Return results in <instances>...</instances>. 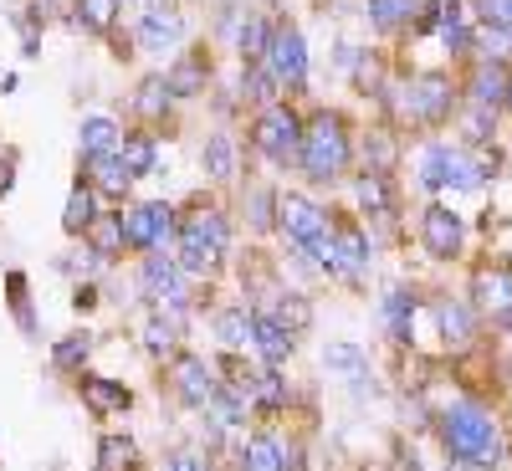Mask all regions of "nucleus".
I'll use <instances>...</instances> for the list:
<instances>
[{"instance_id":"f257e3e1","label":"nucleus","mask_w":512,"mask_h":471,"mask_svg":"<svg viewBox=\"0 0 512 471\" xmlns=\"http://www.w3.org/2000/svg\"><path fill=\"white\" fill-rule=\"evenodd\" d=\"M436 431H441V446L466 461V466H497L502 461V436H497V420L492 410L472 405V400H456L441 410L436 420Z\"/></svg>"},{"instance_id":"f03ea898","label":"nucleus","mask_w":512,"mask_h":471,"mask_svg":"<svg viewBox=\"0 0 512 471\" xmlns=\"http://www.w3.org/2000/svg\"><path fill=\"white\" fill-rule=\"evenodd\" d=\"M303 175L313 185H328L344 175V164H349V128L338 113H318L308 128H303Z\"/></svg>"},{"instance_id":"7ed1b4c3","label":"nucleus","mask_w":512,"mask_h":471,"mask_svg":"<svg viewBox=\"0 0 512 471\" xmlns=\"http://www.w3.org/2000/svg\"><path fill=\"white\" fill-rule=\"evenodd\" d=\"M169 236H175V205H134V210H123V246H134V251H159Z\"/></svg>"},{"instance_id":"20e7f679","label":"nucleus","mask_w":512,"mask_h":471,"mask_svg":"<svg viewBox=\"0 0 512 471\" xmlns=\"http://www.w3.org/2000/svg\"><path fill=\"white\" fill-rule=\"evenodd\" d=\"M420 180L431 190H472V185H482V169L461 149L436 144V149H425V159H420Z\"/></svg>"},{"instance_id":"39448f33","label":"nucleus","mask_w":512,"mask_h":471,"mask_svg":"<svg viewBox=\"0 0 512 471\" xmlns=\"http://www.w3.org/2000/svg\"><path fill=\"white\" fill-rule=\"evenodd\" d=\"M256 149H262L272 164H287L303 154V123H297L292 108H267L262 123H256Z\"/></svg>"},{"instance_id":"423d86ee","label":"nucleus","mask_w":512,"mask_h":471,"mask_svg":"<svg viewBox=\"0 0 512 471\" xmlns=\"http://www.w3.org/2000/svg\"><path fill=\"white\" fill-rule=\"evenodd\" d=\"M262 62H267V72L282 82V88H303V82H308V47H303V36H297L292 26L272 31Z\"/></svg>"},{"instance_id":"0eeeda50","label":"nucleus","mask_w":512,"mask_h":471,"mask_svg":"<svg viewBox=\"0 0 512 471\" xmlns=\"http://www.w3.org/2000/svg\"><path fill=\"white\" fill-rule=\"evenodd\" d=\"M277 226L303 246V251H313L323 236H328V216L313 205V200H303V195H282L277 200Z\"/></svg>"},{"instance_id":"6e6552de","label":"nucleus","mask_w":512,"mask_h":471,"mask_svg":"<svg viewBox=\"0 0 512 471\" xmlns=\"http://www.w3.org/2000/svg\"><path fill=\"white\" fill-rule=\"evenodd\" d=\"M180 36H185L180 6H169V0H154V6H144V16H139V47H144V52H164V47H175Z\"/></svg>"},{"instance_id":"1a4fd4ad","label":"nucleus","mask_w":512,"mask_h":471,"mask_svg":"<svg viewBox=\"0 0 512 471\" xmlns=\"http://www.w3.org/2000/svg\"><path fill=\"white\" fill-rule=\"evenodd\" d=\"M144 292L159 297V303H169V313L190 303L185 277H180V262H169L164 251H149V256H144Z\"/></svg>"},{"instance_id":"9d476101","label":"nucleus","mask_w":512,"mask_h":471,"mask_svg":"<svg viewBox=\"0 0 512 471\" xmlns=\"http://www.w3.org/2000/svg\"><path fill=\"white\" fill-rule=\"evenodd\" d=\"M420 236H425V251L431 256H456L461 251V216L451 205H425Z\"/></svg>"},{"instance_id":"9b49d317","label":"nucleus","mask_w":512,"mask_h":471,"mask_svg":"<svg viewBox=\"0 0 512 471\" xmlns=\"http://www.w3.org/2000/svg\"><path fill=\"white\" fill-rule=\"evenodd\" d=\"M405 113L410 118H420V123H441L446 113H451V82L446 77H420L415 88L405 93Z\"/></svg>"},{"instance_id":"f8f14e48","label":"nucleus","mask_w":512,"mask_h":471,"mask_svg":"<svg viewBox=\"0 0 512 471\" xmlns=\"http://www.w3.org/2000/svg\"><path fill=\"white\" fill-rule=\"evenodd\" d=\"M328 236H333V251H338V272L333 277H359L364 267H369V236L359 231V226H328Z\"/></svg>"},{"instance_id":"ddd939ff","label":"nucleus","mask_w":512,"mask_h":471,"mask_svg":"<svg viewBox=\"0 0 512 471\" xmlns=\"http://www.w3.org/2000/svg\"><path fill=\"white\" fill-rule=\"evenodd\" d=\"M175 390H180V400L195 405V410L210 405V395H216V379H210L205 359H190V354H185V359L175 364Z\"/></svg>"},{"instance_id":"4468645a","label":"nucleus","mask_w":512,"mask_h":471,"mask_svg":"<svg viewBox=\"0 0 512 471\" xmlns=\"http://www.w3.org/2000/svg\"><path fill=\"white\" fill-rule=\"evenodd\" d=\"M82 400L93 405V415H118V410H128V395L118 379H103V374H82Z\"/></svg>"},{"instance_id":"2eb2a0df","label":"nucleus","mask_w":512,"mask_h":471,"mask_svg":"<svg viewBox=\"0 0 512 471\" xmlns=\"http://www.w3.org/2000/svg\"><path fill=\"white\" fill-rule=\"evenodd\" d=\"M93 221H98V190L77 180L72 195H67V210H62V231L82 236V231H93Z\"/></svg>"},{"instance_id":"dca6fc26","label":"nucleus","mask_w":512,"mask_h":471,"mask_svg":"<svg viewBox=\"0 0 512 471\" xmlns=\"http://www.w3.org/2000/svg\"><path fill=\"white\" fill-rule=\"evenodd\" d=\"M323 369H328V374H344L354 390L364 395V374H369V354H364V349H354V344H328V349H323Z\"/></svg>"},{"instance_id":"f3484780","label":"nucleus","mask_w":512,"mask_h":471,"mask_svg":"<svg viewBox=\"0 0 512 471\" xmlns=\"http://www.w3.org/2000/svg\"><path fill=\"white\" fill-rule=\"evenodd\" d=\"M436 318H441V333H446L451 349H466L477 338V318H472V308H466V303H451V297H446V303L436 308Z\"/></svg>"},{"instance_id":"a211bd4d","label":"nucleus","mask_w":512,"mask_h":471,"mask_svg":"<svg viewBox=\"0 0 512 471\" xmlns=\"http://www.w3.org/2000/svg\"><path fill=\"white\" fill-rule=\"evenodd\" d=\"M88 175H93V185H98L103 195H113V200H123L128 185H134V175L123 169L118 154H98V159H88Z\"/></svg>"},{"instance_id":"6ab92c4d","label":"nucleus","mask_w":512,"mask_h":471,"mask_svg":"<svg viewBox=\"0 0 512 471\" xmlns=\"http://www.w3.org/2000/svg\"><path fill=\"white\" fill-rule=\"evenodd\" d=\"M118 159H123V169H128V175H154V169H159V149H154V139L149 134H134V139H123L118 149H113Z\"/></svg>"},{"instance_id":"aec40b11","label":"nucleus","mask_w":512,"mask_h":471,"mask_svg":"<svg viewBox=\"0 0 512 471\" xmlns=\"http://www.w3.org/2000/svg\"><path fill=\"white\" fill-rule=\"evenodd\" d=\"M205 77H210V62L205 57H185L180 67H169L164 88H169V98H190V93L205 88Z\"/></svg>"},{"instance_id":"412c9836","label":"nucleus","mask_w":512,"mask_h":471,"mask_svg":"<svg viewBox=\"0 0 512 471\" xmlns=\"http://www.w3.org/2000/svg\"><path fill=\"white\" fill-rule=\"evenodd\" d=\"M251 344L262 349V359H267V369H277L287 354H292V333L287 328H277L272 318H256V333H251Z\"/></svg>"},{"instance_id":"4be33fe9","label":"nucleus","mask_w":512,"mask_h":471,"mask_svg":"<svg viewBox=\"0 0 512 471\" xmlns=\"http://www.w3.org/2000/svg\"><path fill=\"white\" fill-rule=\"evenodd\" d=\"M77 144H82V154H88V159L113 154V144H118V123H113V118H88V123L77 128Z\"/></svg>"},{"instance_id":"5701e85b","label":"nucleus","mask_w":512,"mask_h":471,"mask_svg":"<svg viewBox=\"0 0 512 471\" xmlns=\"http://www.w3.org/2000/svg\"><path fill=\"white\" fill-rule=\"evenodd\" d=\"M205 175H216V180L236 175V144H231V134H210L205 139Z\"/></svg>"},{"instance_id":"b1692460","label":"nucleus","mask_w":512,"mask_h":471,"mask_svg":"<svg viewBox=\"0 0 512 471\" xmlns=\"http://www.w3.org/2000/svg\"><path fill=\"white\" fill-rule=\"evenodd\" d=\"M272 323H277V328H287V333H303V328L313 323V303H308L303 292H287L282 303L272 308Z\"/></svg>"},{"instance_id":"393cba45","label":"nucleus","mask_w":512,"mask_h":471,"mask_svg":"<svg viewBox=\"0 0 512 471\" xmlns=\"http://www.w3.org/2000/svg\"><path fill=\"white\" fill-rule=\"evenodd\" d=\"M241 466L246 471H282V446L272 436H251L241 446Z\"/></svg>"},{"instance_id":"a878e982","label":"nucleus","mask_w":512,"mask_h":471,"mask_svg":"<svg viewBox=\"0 0 512 471\" xmlns=\"http://www.w3.org/2000/svg\"><path fill=\"white\" fill-rule=\"evenodd\" d=\"M267 41H272V26H267L262 16H246V26H241V36H236V52H241L246 62H262V57H267Z\"/></svg>"},{"instance_id":"bb28decb","label":"nucleus","mask_w":512,"mask_h":471,"mask_svg":"<svg viewBox=\"0 0 512 471\" xmlns=\"http://www.w3.org/2000/svg\"><path fill=\"white\" fill-rule=\"evenodd\" d=\"M384 318H390V333L405 344V338H410V323H415V297L395 287L390 297H384Z\"/></svg>"},{"instance_id":"cd10ccee","label":"nucleus","mask_w":512,"mask_h":471,"mask_svg":"<svg viewBox=\"0 0 512 471\" xmlns=\"http://www.w3.org/2000/svg\"><path fill=\"white\" fill-rule=\"evenodd\" d=\"M221 344L226 349H241V344H251V333H256V313H246V308H231V313H221Z\"/></svg>"},{"instance_id":"c85d7f7f","label":"nucleus","mask_w":512,"mask_h":471,"mask_svg":"<svg viewBox=\"0 0 512 471\" xmlns=\"http://www.w3.org/2000/svg\"><path fill=\"white\" fill-rule=\"evenodd\" d=\"M354 195H359V205L369 210V216H384V210L395 205V200H390V180H384V175H374V169H369V175L354 185Z\"/></svg>"},{"instance_id":"c756f323","label":"nucleus","mask_w":512,"mask_h":471,"mask_svg":"<svg viewBox=\"0 0 512 471\" xmlns=\"http://www.w3.org/2000/svg\"><path fill=\"white\" fill-rule=\"evenodd\" d=\"M144 344H149V354H169L180 344V318L175 313H154V323L144 328Z\"/></svg>"},{"instance_id":"7c9ffc66","label":"nucleus","mask_w":512,"mask_h":471,"mask_svg":"<svg viewBox=\"0 0 512 471\" xmlns=\"http://www.w3.org/2000/svg\"><path fill=\"white\" fill-rule=\"evenodd\" d=\"M113 16H118V0H77V26L82 31H113Z\"/></svg>"},{"instance_id":"2f4dec72","label":"nucleus","mask_w":512,"mask_h":471,"mask_svg":"<svg viewBox=\"0 0 512 471\" xmlns=\"http://www.w3.org/2000/svg\"><path fill=\"white\" fill-rule=\"evenodd\" d=\"M472 98H477V108H492V103H502V98H507V72H502L497 62L477 72V88H472Z\"/></svg>"},{"instance_id":"473e14b6","label":"nucleus","mask_w":512,"mask_h":471,"mask_svg":"<svg viewBox=\"0 0 512 471\" xmlns=\"http://www.w3.org/2000/svg\"><path fill=\"white\" fill-rule=\"evenodd\" d=\"M410 11H415V0H369V21L379 31H395L400 21H410Z\"/></svg>"},{"instance_id":"72a5a7b5","label":"nucleus","mask_w":512,"mask_h":471,"mask_svg":"<svg viewBox=\"0 0 512 471\" xmlns=\"http://www.w3.org/2000/svg\"><path fill=\"white\" fill-rule=\"evenodd\" d=\"M251 395H256V405H262V410H277V405L287 400V390H282V374H277V369L251 374Z\"/></svg>"},{"instance_id":"f704fd0d","label":"nucleus","mask_w":512,"mask_h":471,"mask_svg":"<svg viewBox=\"0 0 512 471\" xmlns=\"http://www.w3.org/2000/svg\"><path fill=\"white\" fill-rule=\"evenodd\" d=\"M98 451H103L98 471H128V466H134V441H128V436H108Z\"/></svg>"},{"instance_id":"c9c22d12","label":"nucleus","mask_w":512,"mask_h":471,"mask_svg":"<svg viewBox=\"0 0 512 471\" xmlns=\"http://www.w3.org/2000/svg\"><path fill=\"white\" fill-rule=\"evenodd\" d=\"M118 246H123V210H118V216H108V221H93V251L103 256V262H108Z\"/></svg>"},{"instance_id":"e433bc0d","label":"nucleus","mask_w":512,"mask_h":471,"mask_svg":"<svg viewBox=\"0 0 512 471\" xmlns=\"http://www.w3.org/2000/svg\"><path fill=\"white\" fill-rule=\"evenodd\" d=\"M93 354V338L88 333H72V338H62V344L52 349V359H57V369H77L82 359Z\"/></svg>"},{"instance_id":"4c0bfd02","label":"nucleus","mask_w":512,"mask_h":471,"mask_svg":"<svg viewBox=\"0 0 512 471\" xmlns=\"http://www.w3.org/2000/svg\"><path fill=\"white\" fill-rule=\"evenodd\" d=\"M272 205H277V195H272V190H262V185H256V190L246 195V221H251L256 231H267V226L277 221V216H272Z\"/></svg>"},{"instance_id":"58836bf2","label":"nucleus","mask_w":512,"mask_h":471,"mask_svg":"<svg viewBox=\"0 0 512 471\" xmlns=\"http://www.w3.org/2000/svg\"><path fill=\"white\" fill-rule=\"evenodd\" d=\"M134 103H139V113H144V118H164V108H169V88H164L159 77H149L144 88L134 93Z\"/></svg>"},{"instance_id":"ea45409f","label":"nucleus","mask_w":512,"mask_h":471,"mask_svg":"<svg viewBox=\"0 0 512 471\" xmlns=\"http://www.w3.org/2000/svg\"><path fill=\"white\" fill-rule=\"evenodd\" d=\"M272 82H277V77H272L267 67H256V72L246 77V88H241V93H246V98H272V93H277Z\"/></svg>"},{"instance_id":"a19ab883","label":"nucleus","mask_w":512,"mask_h":471,"mask_svg":"<svg viewBox=\"0 0 512 471\" xmlns=\"http://www.w3.org/2000/svg\"><path fill=\"white\" fill-rule=\"evenodd\" d=\"M11 180H16V154L6 149L0 154V195H11Z\"/></svg>"},{"instance_id":"79ce46f5","label":"nucleus","mask_w":512,"mask_h":471,"mask_svg":"<svg viewBox=\"0 0 512 471\" xmlns=\"http://www.w3.org/2000/svg\"><path fill=\"white\" fill-rule=\"evenodd\" d=\"M169 471H205V466H200V456H190V451H175V456H169Z\"/></svg>"},{"instance_id":"37998d69","label":"nucleus","mask_w":512,"mask_h":471,"mask_svg":"<svg viewBox=\"0 0 512 471\" xmlns=\"http://www.w3.org/2000/svg\"><path fill=\"white\" fill-rule=\"evenodd\" d=\"M507 103H512V77H507Z\"/></svg>"}]
</instances>
